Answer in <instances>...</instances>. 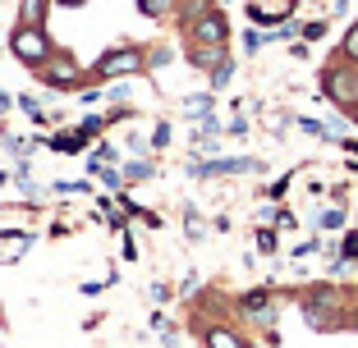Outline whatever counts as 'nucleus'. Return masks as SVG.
Here are the masks:
<instances>
[{
	"mask_svg": "<svg viewBox=\"0 0 358 348\" xmlns=\"http://www.w3.org/2000/svg\"><path fill=\"white\" fill-rule=\"evenodd\" d=\"M152 298H157V303H170V298H175V289H170V285H152Z\"/></svg>",
	"mask_w": 358,
	"mask_h": 348,
	"instance_id": "29",
	"label": "nucleus"
},
{
	"mask_svg": "<svg viewBox=\"0 0 358 348\" xmlns=\"http://www.w3.org/2000/svg\"><path fill=\"white\" fill-rule=\"evenodd\" d=\"M184 234H189V239H202V234H207V225L198 220V211H189V220H184Z\"/></svg>",
	"mask_w": 358,
	"mask_h": 348,
	"instance_id": "26",
	"label": "nucleus"
},
{
	"mask_svg": "<svg viewBox=\"0 0 358 348\" xmlns=\"http://www.w3.org/2000/svg\"><path fill=\"white\" fill-rule=\"evenodd\" d=\"M170 5H175V0H138V10L148 14V19H161V14H170Z\"/></svg>",
	"mask_w": 358,
	"mask_h": 348,
	"instance_id": "20",
	"label": "nucleus"
},
{
	"mask_svg": "<svg viewBox=\"0 0 358 348\" xmlns=\"http://www.w3.org/2000/svg\"><path fill=\"white\" fill-rule=\"evenodd\" d=\"M340 151H345V156H358V142L354 137H340Z\"/></svg>",
	"mask_w": 358,
	"mask_h": 348,
	"instance_id": "34",
	"label": "nucleus"
},
{
	"mask_svg": "<svg viewBox=\"0 0 358 348\" xmlns=\"http://www.w3.org/2000/svg\"><path fill=\"white\" fill-rule=\"evenodd\" d=\"M211 106H216V92H189L179 110H184V119H193V124H198V119L211 115Z\"/></svg>",
	"mask_w": 358,
	"mask_h": 348,
	"instance_id": "12",
	"label": "nucleus"
},
{
	"mask_svg": "<svg viewBox=\"0 0 358 348\" xmlns=\"http://www.w3.org/2000/svg\"><path fill=\"white\" fill-rule=\"evenodd\" d=\"M313 252H331V248H327L322 239H303V243L294 248V257H313Z\"/></svg>",
	"mask_w": 358,
	"mask_h": 348,
	"instance_id": "23",
	"label": "nucleus"
},
{
	"mask_svg": "<svg viewBox=\"0 0 358 348\" xmlns=\"http://www.w3.org/2000/svg\"><path fill=\"white\" fill-rule=\"evenodd\" d=\"M299 312H303V321L313 330H345L349 321H354L349 303L331 285H313L308 294H299Z\"/></svg>",
	"mask_w": 358,
	"mask_h": 348,
	"instance_id": "1",
	"label": "nucleus"
},
{
	"mask_svg": "<svg viewBox=\"0 0 358 348\" xmlns=\"http://www.w3.org/2000/svg\"><path fill=\"white\" fill-rule=\"evenodd\" d=\"M60 5H87V0H60Z\"/></svg>",
	"mask_w": 358,
	"mask_h": 348,
	"instance_id": "36",
	"label": "nucleus"
},
{
	"mask_svg": "<svg viewBox=\"0 0 358 348\" xmlns=\"http://www.w3.org/2000/svg\"><path fill=\"white\" fill-rule=\"evenodd\" d=\"M101 289H106L101 280H83V298H96V294H101Z\"/></svg>",
	"mask_w": 358,
	"mask_h": 348,
	"instance_id": "31",
	"label": "nucleus"
},
{
	"mask_svg": "<svg viewBox=\"0 0 358 348\" xmlns=\"http://www.w3.org/2000/svg\"><path fill=\"white\" fill-rule=\"evenodd\" d=\"M202 344H207V348H253L234 326H207V330H202Z\"/></svg>",
	"mask_w": 358,
	"mask_h": 348,
	"instance_id": "9",
	"label": "nucleus"
},
{
	"mask_svg": "<svg viewBox=\"0 0 358 348\" xmlns=\"http://www.w3.org/2000/svg\"><path fill=\"white\" fill-rule=\"evenodd\" d=\"M120 169H124V183H129V188H134V183H152V179H161V174H157V165H152L148 156H134V160H124Z\"/></svg>",
	"mask_w": 358,
	"mask_h": 348,
	"instance_id": "11",
	"label": "nucleus"
},
{
	"mask_svg": "<svg viewBox=\"0 0 358 348\" xmlns=\"http://www.w3.org/2000/svg\"><path fill=\"white\" fill-rule=\"evenodd\" d=\"M340 55L358 64V23H349V32H345V37H340Z\"/></svg>",
	"mask_w": 358,
	"mask_h": 348,
	"instance_id": "16",
	"label": "nucleus"
},
{
	"mask_svg": "<svg viewBox=\"0 0 358 348\" xmlns=\"http://www.w3.org/2000/svg\"><path fill=\"white\" fill-rule=\"evenodd\" d=\"M275 248H280L275 229H271V225H262V229H257V252H275Z\"/></svg>",
	"mask_w": 358,
	"mask_h": 348,
	"instance_id": "21",
	"label": "nucleus"
},
{
	"mask_svg": "<svg viewBox=\"0 0 358 348\" xmlns=\"http://www.w3.org/2000/svg\"><path fill=\"white\" fill-rule=\"evenodd\" d=\"M345 220H349L345 206H327V211L317 215V229H345Z\"/></svg>",
	"mask_w": 358,
	"mask_h": 348,
	"instance_id": "14",
	"label": "nucleus"
},
{
	"mask_svg": "<svg viewBox=\"0 0 358 348\" xmlns=\"http://www.w3.org/2000/svg\"><path fill=\"white\" fill-rule=\"evenodd\" d=\"M322 96H327L336 110H345V115L358 110V64L345 60L340 51H336V60L322 69Z\"/></svg>",
	"mask_w": 358,
	"mask_h": 348,
	"instance_id": "2",
	"label": "nucleus"
},
{
	"mask_svg": "<svg viewBox=\"0 0 358 348\" xmlns=\"http://www.w3.org/2000/svg\"><path fill=\"white\" fill-rule=\"evenodd\" d=\"M5 183H14V174H10V169H0V188H5Z\"/></svg>",
	"mask_w": 358,
	"mask_h": 348,
	"instance_id": "35",
	"label": "nucleus"
},
{
	"mask_svg": "<svg viewBox=\"0 0 358 348\" xmlns=\"http://www.w3.org/2000/svg\"><path fill=\"white\" fill-rule=\"evenodd\" d=\"M37 74L46 78V87H51V92H74V87L83 92V87H92V69H83V64H78L69 51H55L51 60L37 69Z\"/></svg>",
	"mask_w": 358,
	"mask_h": 348,
	"instance_id": "4",
	"label": "nucleus"
},
{
	"mask_svg": "<svg viewBox=\"0 0 358 348\" xmlns=\"http://www.w3.org/2000/svg\"><path fill=\"white\" fill-rule=\"evenodd\" d=\"M184 23H189V46H225L230 42V23H225L221 10H202Z\"/></svg>",
	"mask_w": 358,
	"mask_h": 348,
	"instance_id": "6",
	"label": "nucleus"
},
{
	"mask_svg": "<svg viewBox=\"0 0 358 348\" xmlns=\"http://www.w3.org/2000/svg\"><path fill=\"white\" fill-rule=\"evenodd\" d=\"M354 169H358V160H354Z\"/></svg>",
	"mask_w": 358,
	"mask_h": 348,
	"instance_id": "38",
	"label": "nucleus"
},
{
	"mask_svg": "<svg viewBox=\"0 0 358 348\" xmlns=\"http://www.w3.org/2000/svg\"><path fill=\"white\" fill-rule=\"evenodd\" d=\"M10 51H14L19 64L42 69V64L55 55V46H51V37H46V28H28V23H19V28L10 32Z\"/></svg>",
	"mask_w": 358,
	"mask_h": 348,
	"instance_id": "5",
	"label": "nucleus"
},
{
	"mask_svg": "<svg viewBox=\"0 0 358 348\" xmlns=\"http://www.w3.org/2000/svg\"><path fill=\"white\" fill-rule=\"evenodd\" d=\"M46 10H51V0H23V5H19V23H28V28H42Z\"/></svg>",
	"mask_w": 358,
	"mask_h": 348,
	"instance_id": "13",
	"label": "nucleus"
},
{
	"mask_svg": "<svg viewBox=\"0 0 358 348\" xmlns=\"http://www.w3.org/2000/svg\"><path fill=\"white\" fill-rule=\"evenodd\" d=\"M124 147L134 151V156H148V151H152V137H138V133H124Z\"/></svg>",
	"mask_w": 358,
	"mask_h": 348,
	"instance_id": "22",
	"label": "nucleus"
},
{
	"mask_svg": "<svg viewBox=\"0 0 358 348\" xmlns=\"http://www.w3.org/2000/svg\"><path fill=\"white\" fill-rule=\"evenodd\" d=\"M78 101H83V106H96V101H101V87H83V92H78Z\"/></svg>",
	"mask_w": 358,
	"mask_h": 348,
	"instance_id": "27",
	"label": "nucleus"
},
{
	"mask_svg": "<svg viewBox=\"0 0 358 348\" xmlns=\"http://www.w3.org/2000/svg\"><path fill=\"white\" fill-rule=\"evenodd\" d=\"M327 37V19H317V23H303V42H322Z\"/></svg>",
	"mask_w": 358,
	"mask_h": 348,
	"instance_id": "25",
	"label": "nucleus"
},
{
	"mask_svg": "<svg viewBox=\"0 0 358 348\" xmlns=\"http://www.w3.org/2000/svg\"><path fill=\"white\" fill-rule=\"evenodd\" d=\"M32 142H37V137H14V133L5 137V147H10L14 160H28V156H32Z\"/></svg>",
	"mask_w": 358,
	"mask_h": 348,
	"instance_id": "15",
	"label": "nucleus"
},
{
	"mask_svg": "<svg viewBox=\"0 0 358 348\" xmlns=\"http://www.w3.org/2000/svg\"><path fill=\"white\" fill-rule=\"evenodd\" d=\"M87 142H92V137H87L83 128H64V133L46 137V147H51V151H60V156H83V151H87Z\"/></svg>",
	"mask_w": 358,
	"mask_h": 348,
	"instance_id": "8",
	"label": "nucleus"
},
{
	"mask_svg": "<svg viewBox=\"0 0 358 348\" xmlns=\"http://www.w3.org/2000/svg\"><path fill=\"white\" fill-rule=\"evenodd\" d=\"M19 110L32 119V124H46V110H42V101H37V96H19Z\"/></svg>",
	"mask_w": 358,
	"mask_h": 348,
	"instance_id": "17",
	"label": "nucleus"
},
{
	"mask_svg": "<svg viewBox=\"0 0 358 348\" xmlns=\"http://www.w3.org/2000/svg\"><path fill=\"white\" fill-rule=\"evenodd\" d=\"M189 64L193 69H221V64H230V46H189Z\"/></svg>",
	"mask_w": 358,
	"mask_h": 348,
	"instance_id": "10",
	"label": "nucleus"
},
{
	"mask_svg": "<svg viewBox=\"0 0 358 348\" xmlns=\"http://www.w3.org/2000/svg\"><path fill=\"white\" fill-rule=\"evenodd\" d=\"M170 147V119H157L152 124V151H166Z\"/></svg>",
	"mask_w": 358,
	"mask_h": 348,
	"instance_id": "19",
	"label": "nucleus"
},
{
	"mask_svg": "<svg viewBox=\"0 0 358 348\" xmlns=\"http://www.w3.org/2000/svg\"><path fill=\"white\" fill-rule=\"evenodd\" d=\"M230 83H234V60L221 64V69H211V92H225Z\"/></svg>",
	"mask_w": 358,
	"mask_h": 348,
	"instance_id": "18",
	"label": "nucleus"
},
{
	"mask_svg": "<svg viewBox=\"0 0 358 348\" xmlns=\"http://www.w3.org/2000/svg\"><path fill=\"white\" fill-rule=\"evenodd\" d=\"M152 60L143 55V46L124 42V46H110L101 60L92 64V87L96 83H120V78H134V74H148Z\"/></svg>",
	"mask_w": 358,
	"mask_h": 348,
	"instance_id": "3",
	"label": "nucleus"
},
{
	"mask_svg": "<svg viewBox=\"0 0 358 348\" xmlns=\"http://www.w3.org/2000/svg\"><path fill=\"white\" fill-rule=\"evenodd\" d=\"M239 312H243V321L257 326V330H271L275 317H280V312H275V294H271V289H248V294L239 298Z\"/></svg>",
	"mask_w": 358,
	"mask_h": 348,
	"instance_id": "7",
	"label": "nucleus"
},
{
	"mask_svg": "<svg viewBox=\"0 0 358 348\" xmlns=\"http://www.w3.org/2000/svg\"><path fill=\"white\" fill-rule=\"evenodd\" d=\"M14 106H19V101H14V96H10V92H0V115H10V110H14Z\"/></svg>",
	"mask_w": 358,
	"mask_h": 348,
	"instance_id": "33",
	"label": "nucleus"
},
{
	"mask_svg": "<svg viewBox=\"0 0 358 348\" xmlns=\"http://www.w3.org/2000/svg\"><path fill=\"white\" fill-rule=\"evenodd\" d=\"M285 188H289V179H275L271 188H266V197H285Z\"/></svg>",
	"mask_w": 358,
	"mask_h": 348,
	"instance_id": "32",
	"label": "nucleus"
},
{
	"mask_svg": "<svg viewBox=\"0 0 358 348\" xmlns=\"http://www.w3.org/2000/svg\"><path fill=\"white\" fill-rule=\"evenodd\" d=\"M349 119H354V124H358V110H354V115H349Z\"/></svg>",
	"mask_w": 358,
	"mask_h": 348,
	"instance_id": "37",
	"label": "nucleus"
},
{
	"mask_svg": "<svg viewBox=\"0 0 358 348\" xmlns=\"http://www.w3.org/2000/svg\"><path fill=\"white\" fill-rule=\"evenodd\" d=\"M243 133H248V119L234 115V119H230V137H243Z\"/></svg>",
	"mask_w": 358,
	"mask_h": 348,
	"instance_id": "30",
	"label": "nucleus"
},
{
	"mask_svg": "<svg viewBox=\"0 0 358 348\" xmlns=\"http://www.w3.org/2000/svg\"><path fill=\"white\" fill-rule=\"evenodd\" d=\"M175 60V51H170V46H157V51H152V64H170Z\"/></svg>",
	"mask_w": 358,
	"mask_h": 348,
	"instance_id": "28",
	"label": "nucleus"
},
{
	"mask_svg": "<svg viewBox=\"0 0 358 348\" xmlns=\"http://www.w3.org/2000/svg\"><path fill=\"white\" fill-rule=\"evenodd\" d=\"M262 42H266V37H262L257 28H248V32H243V51H248V55H257V51H262Z\"/></svg>",
	"mask_w": 358,
	"mask_h": 348,
	"instance_id": "24",
	"label": "nucleus"
}]
</instances>
